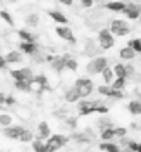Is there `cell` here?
I'll list each match as a JSON object with an SVG mask.
<instances>
[{"instance_id":"obj_1","label":"cell","mask_w":141,"mask_h":152,"mask_svg":"<svg viewBox=\"0 0 141 152\" xmlns=\"http://www.w3.org/2000/svg\"><path fill=\"white\" fill-rule=\"evenodd\" d=\"M75 87L77 88V93H79L80 97H87L93 91V82L89 77H83V79L76 80Z\"/></svg>"},{"instance_id":"obj_2","label":"cell","mask_w":141,"mask_h":152,"mask_svg":"<svg viewBox=\"0 0 141 152\" xmlns=\"http://www.w3.org/2000/svg\"><path fill=\"white\" fill-rule=\"evenodd\" d=\"M66 141H68V138L64 136H61V134H56V136L50 137L47 141V144H46V152L57 151V149L61 148L64 144H66Z\"/></svg>"},{"instance_id":"obj_3","label":"cell","mask_w":141,"mask_h":152,"mask_svg":"<svg viewBox=\"0 0 141 152\" xmlns=\"http://www.w3.org/2000/svg\"><path fill=\"white\" fill-rule=\"evenodd\" d=\"M108 66V61L105 57H97L90 64H87V71L90 73H102L105 68Z\"/></svg>"},{"instance_id":"obj_4","label":"cell","mask_w":141,"mask_h":152,"mask_svg":"<svg viewBox=\"0 0 141 152\" xmlns=\"http://www.w3.org/2000/svg\"><path fill=\"white\" fill-rule=\"evenodd\" d=\"M98 42H100V47L102 50H108L115 44V40H113V36L111 35V31L108 29H102L98 33Z\"/></svg>"},{"instance_id":"obj_5","label":"cell","mask_w":141,"mask_h":152,"mask_svg":"<svg viewBox=\"0 0 141 152\" xmlns=\"http://www.w3.org/2000/svg\"><path fill=\"white\" fill-rule=\"evenodd\" d=\"M111 32L115 33L116 36H125L130 32V28L127 22H125L123 20H115L111 24Z\"/></svg>"},{"instance_id":"obj_6","label":"cell","mask_w":141,"mask_h":152,"mask_svg":"<svg viewBox=\"0 0 141 152\" xmlns=\"http://www.w3.org/2000/svg\"><path fill=\"white\" fill-rule=\"evenodd\" d=\"M11 76L15 79V82H31L33 79L32 71L29 68H21V69H12Z\"/></svg>"},{"instance_id":"obj_7","label":"cell","mask_w":141,"mask_h":152,"mask_svg":"<svg viewBox=\"0 0 141 152\" xmlns=\"http://www.w3.org/2000/svg\"><path fill=\"white\" fill-rule=\"evenodd\" d=\"M123 12H125L126 15H127V18H130V20H137L141 14V6L137 3H127L125 10H123Z\"/></svg>"},{"instance_id":"obj_8","label":"cell","mask_w":141,"mask_h":152,"mask_svg":"<svg viewBox=\"0 0 141 152\" xmlns=\"http://www.w3.org/2000/svg\"><path fill=\"white\" fill-rule=\"evenodd\" d=\"M56 32L58 36L62 37V39L66 40V42H69V43H72V44L76 43V39H75L72 31H71L68 26H58V28L56 29Z\"/></svg>"},{"instance_id":"obj_9","label":"cell","mask_w":141,"mask_h":152,"mask_svg":"<svg viewBox=\"0 0 141 152\" xmlns=\"http://www.w3.org/2000/svg\"><path fill=\"white\" fill-rule=\"evenodd\" d=\"M4 136L8 137V138H14V140H20L21 134L24 133V129L21 126H10V127H6L3 130Z\"/></svg>"},{"instance_id":"obj_10","label":"cell","mask_w":141,"mask_h":152,"mask_svg":"<svg viewBox=\"0 0 141 152\" xmlns=\"http://www.w3.org/2000/svg\"><path fill=\"white\" fill-rule=\"evenodd\" d=\"M98 53V47H97V44L94 43L93 39H89L86 42V46H85V54L89 57H94Z\"/></svg>"},{"instance_id":"obj_11","label":"cell","mask_w":141,"mask_h":152,"mask_svg":"<svg viewBox=\"0 0 141 152\" xmlns=\"http://www.w3.org/2000/svg\"><path fill=\"white\" fill-rule=\"evenodd\" d=\"M68 58H69L68 54H66V57H57V58H54L53 60V68L58 71V72H61L64 68H66V60Z\"/></svg>"},{"instance_id":"obj_12","label":"cell","mask_w":141,"mask_h":152,"mask_svg":"<svg viewBox=\"0 0 141 152\" xmlns=\"http://www.w3.org/2000/svg\"><path fill=\"white\" fill-rule=\"evenodd\" d=\"M79 98H80V96H79L76 87H71L68 91L65 93V100L68 101V102H76Z\"/></svg>"},{"instance_id":"obj_13","label":"cell","mask_w":141,"mask_h":152,"mask_svg":"<svg viewBox=\"0 0 141 152\" xmlns=\"http://www.w3.org/2000/svg\"><path fill=\"white\" fill-rule=\"evenodd\" d=\"M6 62H10V64H18V62H21V60H22V56H21V53L18 51H10L6 56Z\"/></svg>"},{"instance_id":"obj_14","label":"cell","mask_w":141,"mask_h":152,"mask_svg":"<svg viewBox=\"0 0 141 152\" xmlns=\"http://www.w3.org/2000/svg\"><path fill=\"white\" fill-rule=\"evenodd\" d=\"M105 7L111 10V11H116V12H122L125 10L126 4L122 3V1H111V3H107L105 4Z\"/></svg>"},{"instance_id":"obj_15","label":"cell","mask_w":141,"mask_h":152,"mask_svg":"<svg viewBox=\"0 0 141 152\" xmlns=\"http://www.w3.org/2000/svg\"><path fill=\"white\" fill-rule=\"evenodd\" d=\"M127 108H129L130 113H133V115H141V101H137V100L130 101Z\"/></svg>"},{"instance_id":"obj_16","label":"cell","mask_w":141,"mask_h":152,"mask_svg":"<svg viewBox=\"0 0 141 152\" xmlns=\"http://www.w3.org/2000/svg\"><path fill=\"white\" fill-rule=\"evenodd\" d=\"M48 15L51 17L56 22H58V24H66V22H68L66 17H65L62 12H60V11H50L48 12Z\"/></svg>"},{"instance_id":"obj_17","label":"cell","mask_w":141,"mask_h":152,"mask_svg":"<svg viewBox=\"0 0 141 152\" xmlns=\"http://www.w3.org/2000/svg\"><path fill=\"white\" fill-rule=\"evenodd\" d=\"M119 56H121V58H123V60H133L134 56H136V53L133 51V48L123 47L121 51H119Z\"/></svg>"},{"instance_id":"obj_18","label":"cell","mask_w":141,"mask_h":152,"mask_svg":"<svg viewBox=\"0 0 141 152\" xmlns=\"http://www.w3.org/2000/svg\"><path fill=\"white\" fill-rule=\"evenodd\" d=\"M21 50L24 53H26V54H35L36 53V44L35 43H25V42H22V43L20 44Z\"/></svg>"},{"instance_id":"obj_19","label":"cell","mask_w":141,"mask_h":152,"mask_svg":"<svg viewBox=\"0 0 141 152\" xmlns=\"http://www.w3.org/2000/svg\"><path fill=\"white\" fill-rule=\"evenodd\" d=\"M39 137L40 138H47V137H50V127H48V124L46 123V122H42L40 124H39Z\"/></svg>"},{"instance_id":"obj_20","label":"cell","mask_w":141,"mask_h":152,"mask_svg":"<svg viewBox=\"0 0 141 152\" xmlns=\"http://www.w3.org/2000/svg\"><path fill=\"white\" fill-rule=\"evenodd\" d=\"M113 73H116L118 77H122V79H126V66L123 64H116L115 68H113Z\"/></svg>"},{"instance_id":"obj_21","label":"cell","mask_w":141,"mask_h":152,"mask_svg":"<svg viewBox=\"0 0 141 152\" xmlns=\"http://www.w3.org/2000/svg\"><path fill=\"white\" fill-rule=\"evenodd\" d=\"M100 149H102V151H107V152H122L116 144H111V142L101 144L100 145Z\"/></svg>"},{"instance_id":"obj_22","label":"cell","mask_w":141,"mask_h":152,"mask_svg":"<svg viewBox=\"0 0 141 152\" xmlns=\"http://www.w3.org/2000/svg\"><path fill=\"white\" fill-rule=\"evenodd\" d=\"M25 22H26L28 26L35 28V26H37V24H39V15H37V14H29V15L26 17Z\"/></svg>"},{"instance_id":"obj_23","label":"cell","mask_w":141,"mask_h":152,"mask_svg":"<svg viewBox=\"0 0 141 152\" xmlns=\"http://www.w3.org/2000/svg\"><path fill=\"white\" fill-rule=\"evenodd\" d=\"M102 79H104L105 83H108V84L113 80V71L109 68V66H107V68L102 71Z\"/></svg>"},{"instance_id":"obj_24","label":"cell","mask_w":141,"mask_h":152,"mask_svg":"<svg viewBox=\"0 0 141 152\" xmlns=\"http://www.w3.org/2000/svg\"><path fill=\"white\" fill-rule=\"evenodd\" d=\"M18 36L24 40L25 43H33V42H35V37H33L29 32H26V31H22V29H21V31H18Z\"/></svg>"},{"instance_id":"obj_25","label":"cell","mask_w":141,"mask_h":152,"mask_svg":"<svg viewBox=\"0 0 141 152\" xmlns=\"http://www.w3.org/2000/svg\"><path fill=\"white\" fill-rule=\"evenodd\" d=\"M127 44H129L127 47L133 48L134 53H141V39H133V40H130Z\"/></svg>"},{"instance_id":"obj_26","label":"cell","mask_w":141,"mask_h":152,"mask_svg":"<svg viewBox=\"0 0 141 152\" xmlns=\"http://www.w3.org/2000/svg\"><path fill=\"white\" fill-rule=\"evenodd\" d=\"M11 122H12V118L10 115H6V113L0 115V124H1V126L10 127V126H11Z\"/></svg>"},{"instance_id":"obj_27","label":"cell","mask_w":141,"mask_h":152,"mask_svg":"<svg viewBox=\"0 0 141 152\" xmlns=\"http://www.w3.org/2000/svg\"><path fill=\"white\" fill-rule=\"evenodd\" d=\"M125 84H126V79L118 77V79L112 83V87H111V88H113V90H118V91H121L122 88L125 87Z\"/></svg>"},{"instance_id":"obj_28","label":"cell","mask_w":141,"mask_h":152,"mask_svg":"<svg viewBox=\"0 0 141 152\" xmlns=\"http://www.w3.org/2000/svg\"><path fill=\"white\" fill-rule=\"evenodd\" d=\"M113 137H115L113 129H107V130H102V133H101V138L102 140H112Z\"/></svg>"},{"instance_id":"obj_29","label":"cell","mask_w":141,"mask_h":152,"mask_svg":"<svg viewBox=\"0 0 141 152\" xmlns=\"http://www.w3.org/2000/svg\"><path fill=\"white\" fill-rule=\"evenodd\" d=\"M15 87L22 91H29L31 90V82H15Z\"/></svg>"},{"instance_id":"obj_30","label":"cell","mask_w":141,"mask_h":152,"mask_svg":"<svg viewBox=\"0 0 141 152\" xmlns=\"http://www.w3.org/2000/svg\"><path fill=\"white\" fill-rule=\"evenodd\" d=\"M32 148L35 152H46V144H43L42 141H33Z\"/></svg>"},{"instance_id":"obj_31","label":"cell","mask_w":141,"mask_h":152,"mask_svg":"<svg viewBox=\"0 0 141 152\" xmlns=\"http://www.w3.org/2000/svg\"><path fill=\"white\" fill-rule=\"evenodd\" d=\"M111 126H112V122L109 119H100L98 120V127L102 129V130H107V129H111Z\"/></svg>"},{"instance_id":"obj_32","label":"cell","mask_w":141,"mask_h":152,"mask_svg":"<svg viewBox=\"0 0 141 152\" xmlns=\"http://www.w3.org/2000/svg\"><path fill=\"white\" fill-rule=\"evenodd\" d=\"M20 140L22 142H29V141H32V133L29 132V130H24V133L21 134Z\"/></svg>"},{"instance_id":"obj_33","label":"cell","mask_w":141,"mask_h":152,"mask_svg":"<svg viewBox=\"0 0 141 152\" xmlns=\"http://www.w3.org/2000/svg\"><path fill=\"white\" fill-rule=\"evenodd\" d=\"M0 17H1L3 20H6V22H7V24H10L11 26L14 25V20H12V17L10 15L7 11H0Z\"/></svg>"},{"instance_id":"obj_34","label":"cell","mask_w":141,"mask_h":152,"mask_svg":"<svg viewBox=\"0 0 141 152\" xmlns=\"http://www.w3.org/2000/svg\"><path fill=\"white\" fill-rule=\"evenodd\" d=\"M111 91H112V88L108 87V86H100V87H98V93L102 94V96L109 97L111 96Z\"/></svg>"},{"instance_id":"obj_35","label":"cell","mask_w":141,"mask_h":152,"mask_svg":"<svg viewBox=\"0 0 141 152\" xmlns=\"http://www.w3.org/2000/svg\"><path fill=\"white\" fill-rule=\"evenodd\" d=\"M66 68L71 69V71H76L77 69V62L73 58H68L66 60Z\"/></svg>"},{"instance_id":"obj_36","label":"cell","mask_w":141,"mask_h":152,"mask_svg":"<svg viewBox=\"0 0 141 152\" xmlns=\"http://www.w3.org/2000/svg\"><path fill=\"white\" fill-rule=\"evenodd\" d=\"M113 132H115V136H118V137H125L126 133H127V130H126L125 127H118V129H113Z\"/></svg>"},{"instance_id":"obj_37","label":"cell","mask_w":141,"mask_h":152,"mask_svg":"<svg viewBox=\"0 0 141 152\" xmlns=\"http://www.w3.org/2000/svg\"><path fill=\"white\" fill-rule=\"evenodd\" d=\"M127 148L132 149L133 152H137V148H138V142H136V141H129L127 142Z\"/></svg>"},{"instance_id":"obj_38","label":"cell","mask_w":141,"mask_h":152,"mask_svg":"<svg viewBox=\"0 0 141 152\" xmlns=\"http://www.w3.org/2000/svg\"><path fill=\"white\" fill-rule=\"evenodd\" d=\"M66 124H68L69 127L71 129H75L76 127V118H68V119H66Z\"/></svg>"},{"instance_id":"obj_39","label":"cell","mask_w":141,"mask_h":152,"mask_svg":"<svg viewBox=\"0 0 141 152\" xmlns=\"http://www.w3.org/2000/svg\"><path fill=\"white\" fill-rule=\"evenodd\" d=\"M126 66V75L129 76V75H132V73L134 72V69H133V65H125Z\"/></svg>"},{"instance_id":"obj_40","label":"cell","mask_w":141,"mask_h":152,"mask_svg":"<svg viewBox=\"0 0 141 152\" xmlns=\"http://www.w3.org/2000/svg\"><path fill=\"white\" fill-rule=\"evenodd\" d=\"M15 102V100H14V97H6V104H8V105H12Z\"/></svg>"},{"instance_id":"obj_41","label":"cell","mask_w":141,"mask_h":152,"mask_svg":"<svg viewBox=\"0 0 141 152\" xmlns=\"http://www.w3.org/2000/svg\"><path fill=\"white\" fill-rule=\"evenodd\" d=\"M82 4H83L85 7H90V6L93 4V1H91V0H83V1H82Z\"/></svg>"},{"instance_id":"obj_42","label":"cell","mask_w":141,"mask_h":152,"mask_svg":"<svg viewBox=\"0 0 141 152\" xmlns=\"http://www.w3.org/2000/svg\"><path fill=\"white\" fill-rule=\"evenodd\" d=\"M4 66H6V60L0 56V68H4Z\"/></svg>"},{"instance_id":"obj_43","label":"cell","mask_w":141,"mask_h":152,"mask_svg":"<svg viewBox=\"0 0 141 152\" xmlns=\"http://www.w3.org/2000/svg\"><path fill=\"white\" fill-rule=\"evenodd\" d=\"M4 102H6V96L3 93H0V104H4Z\"/></svg>"},{"instance_id":"obj_44","label":"cell","mask_w":141,"mask_h":152,"mask_svg":"<svg viewBox=\"0 0 141 152\" xmlns=\"http://www.w3.org/2000/svg\"><path fill=\"white\" fill-rule=\"evenodd\" d=\"M122 152H133V151H132V149H129V148H126V149H123Z\"/></svg>"},{"instance_id":"obj_45","label":"cell","mask_w":141,"mask_h":152,"mask_svg":"<svg viewBox=\"0 0 141 152\" xmlns=\"http://www.w3.org/2000/svg\"><path fill=\"white\" fill-rule=\"evenodd\" d=\"M137 152H141V144H138V148H137Z\"/></svg>"},{"instance_id":"obj_46","label":"cell","mask_w":141,"mask_h":152,"mask_svg":"<svg viewBox=\"0 0 141 152\" xmlns=\"http://www.w3.org/2000/svg\"><path fill=\"white\" fill-rule=\"evenodd\" d=\"M140 21H141V18H140Z\"/></svg>"}]
</instances>
